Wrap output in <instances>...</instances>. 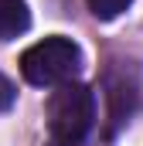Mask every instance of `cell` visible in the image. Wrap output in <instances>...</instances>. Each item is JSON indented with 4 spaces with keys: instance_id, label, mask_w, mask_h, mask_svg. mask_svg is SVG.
I'll list each match as a JSON object with an SVG mask.
<instances>
[{
    "instance_id": "obj_1",
    "label": "cell",
    "mask_w": 143,
    "mask_h": 146,
    "mask_svg": "<svg viewBox=\"0 0 143 146\" xmlns=\"http://www.w3.org/2000/svg\"><path fill=\"white\" fill-rule=\"evenodd\" d=\"M96 119L92 92L78 82H65L48 99V133L55 146H78Z\"/></svg>"
},
{
    "instance_id": "obj_2",
    "label": "cell",
    "mask_w": 143,
    "mask_h": 146,
    "mask_svg": "<svg viewBox=\"0 0 143 146\" xmlns=\"http://www.w3.org/2000/svg\"><path fill=\"white\" fill-rule=\"evenodd\" d=\"M78 65H82L78 44L68 37H44L21 54V75L37 88H48V85L58 88V85L72 82Z\"/></svg>"
},
{
    "instance_id": "obj_3",
    "label": "cell",
    "mask_w": 143,
    "mask_h": 146,
    "mask_svg": "<svg viewBox=\"0 0 143 146\" xmlns=\"http://www.w3.org/2000/svg\"><path fill=\"white\" fill-rule=\"evenodd\" d=\"M31 27V14L24 0H0V41L24 34Z\"/></svg>"
},
{
    "instance_id": "obj_4",
    "label": "cell",
    "mask_w": 143,
    "mask_h": 146,
    "mask_svg": "<svg viewBox=\"0 0 143 146\" xmlns=\"http://www.w3.org/2000/svg\"><path fill=\"white\" fill-rule=\"evenodd\" d=\"M130 3H133V0H89V10H92L99 21H112V17H119Z\"/></svg>"
},
{
    "instance_id": "obj_5",
    "label": "cell",
    "mask_w": 143,
    "mask_h": 146,
    "mask_svg": "<svg viewBox=\"0 0 143 146\" xmlns=\"http://www.w3.org/2000/svg\"><path fill=\"white\" fill-rule=\"evenodd\" d=\"M10 106H14V85H10L7 75H0V112L10 109Z\"/></svg>"
}]
</instances>
